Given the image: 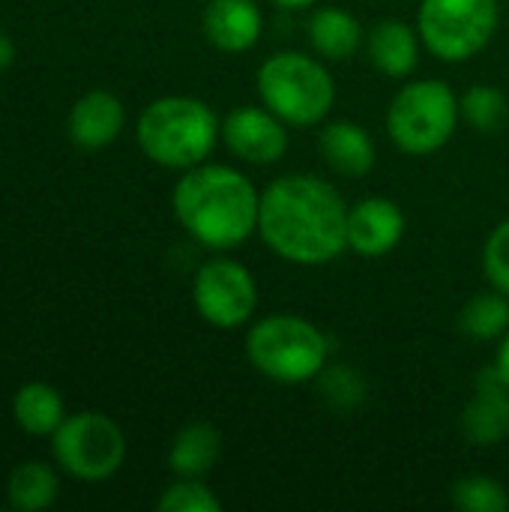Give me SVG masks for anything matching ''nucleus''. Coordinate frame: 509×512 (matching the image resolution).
<instances>
[{
  "instance_id": "f257e3e1",
  "label": "nucleus",
  "mask_w": 509,
  "mask_h": 512,
  "mask_svg": "<svg viewBox=\"0 0 509 512\" xmlns=\"http://www.w3.org/2000/svg\"><path fill=\"white\" fill-rule=\"evenodd\" d=\"M258 237L294 267H324L348 252V201L315 174H282L261 189Z\"/></svg>"
},
{
  "instance_id": "f03ea898",
  "label": "nucleus",
  "mask_w": 509,
  "mask_h": 512,
  "mask_svg": "<svg viewBox=\"0 0 509 512\" xmlns=\"http://www.w3.org/2000/svg\"><path fill=\"white\" fill-rule=\"evenodd\" d=\"M171 210L180 228L210 252H234L258 234L261 189L225 162H201L180 171L171 192Z\"/></svg>"
},
{
  "instance_id": "7ed1b4c3",
  "label": "nucleus",
  "mask_w": 509,
  "mask_h": 512,
  "mask_svg": "<svg viewBox=\"0 0 509 512\" xmlns=\"http://www.w3.org/2000/svg\"><path fill=\"white\" fill-rule=\"evenodd\" d=\"M135 141L141 153L171 171H189L222 144L219 114L198 96H159L138 114Z\"/></svg>"
},
{
  "instance_id": "20e7f679",
  "label": "nucleus",
  "mask_w": 509,
  "mask_h": 512,
  "mask_svg": "<svg viewBox=\"0 0 509 512\" xmlns=\"http://www.w3.org/2000/svg\"><path fill=\"white\" fill-rule=\"evenodd\" d=\"M246 357L252 369L285 387H300L318 381L330 363L327 333L294 312H273L249 324L246 330Z\"/></svg>"
},
{
  "instance_id": "39448f33",
  "label": "nucleus",
  "mask_w": 509,
  "mask_h": 512,
  "mask_svg": "<svg viewBox=\"0 0 509 512\" xmlns=\"http://www.w3.org/2000/svg\"><path fill=\"white\" fill-rule=\"evenodd\" d=\"M258 102L291 129L321 126L336 105V78L327 60L306 51H276L255 72Z\"/></svg>"
},
{
  "instance_id": "423d86ee",
  "label": "nucleus",
  "mask_w": 509,
  "mask_h": 512,
  "mask_svg": "<svg viewBox=\"0 0 509 512\" xmlns=\"http://www.w3.org/2000/svg\"><path fill=\"white\" fill-rule=\"evenodd\" d=\"M462 120L459 96L447 81H405L387 105V135L408 156H432L450 144Z\"/></svg>"
},
{
  "instance_id": "0eeeda50",
  "label": "nucleus",
  "mask_w": 509,
  "mask_h": 512,
  "mask_svg": "<svg viewBox=\"0 0 509 512\" xmlns=\"http://www.w3.org/2000/svg\"><path fill=\"white\" fill-rule=\"evenodd\" d=\"M501 21L498 0H420L417 30L423 48L444 63L477 57Z\"/></svg>"
},
{
  "instance_id": "6e6552de",
  "label": "nucleus",
  "mask_w": 509,
  "mask_h": 512,
  "mask_svg": "<svg viewBox=\"0 0 509 512\" xmlns=\"http://www.w3.org/2000/svg\"><path fill=\"white\" fill-rule=\"evenodd\" d=\"M126 432L102 411H78L51 435L54 462L81 483L111 480L126 462Z\"/></svg>"
},
{
  "instance_id": "1a4fd4ad",
  "label": "nucleus",
  "mask_w": 509,
  "mask_h": 512,
  "mask_svg": "<svg viewBox=\"0 0 509 512\" xmlns=\"http://www.w3.org/2000/svg\"><path fill=\"white\" fill-rule=\"evenodd\" d=\"M192 306L216 330H243L258 312V282L243 261L216 252L192 279Z\"/></svg>"
},
{
  "instance_id": "9d476101",
  "label": "nucleus",
  "mask_w": 509,
  "mask_h": 512,
  "mask_svg": "<svg viewBox=\"0 0 509 512\" xmlns=\"http://www.w3.org/2000/svg\"><path fill=\"white\" fill-rule=\"evenodd\" d=\"M288 123L267 105H237L222 117V144L243 165H276L285 159L291 135Z\"/></svg>"
},
{
  "instance_id": "9b49d317",
  "label": "nucleus",
  "mask_w": 509,
  "mask_h": 512,
  "mask_svg": "<svg viewBox=\"0 0 509 512\" xmlns=\"http://www.w3.org/2000/svg\"><path fill=\"white\" fill-rule=\"evenodd\" d=\"M405 210L387 195H366L348 204V252L360 258H387L405 240Z\"/></svg>"
},
{
  "instance_id": "f8f14e48",
  "label": "nucleus",
  "mask_w": 509,
  "mask_h": 512,
  "mask_svg": "<svg viewBox=\"0 0 509 512\" xmlns=\"http://www.w3.org/2000/svg\"><path fill=\"white\" fill-rule=\"evenodd\" d=\"M204 39L222 54H246L264 33L258 0H207L201 12Z\"/></svg>"
},
{
  "instance_id": "ddd939ff",
  "label": "nucleus",
  "mask_w": 509,
  "mask_h": 512,
  "mask_svg": "<svg viewBox=\"0 0 509 512\" xmlns=\"http://www.w3.org/2000/svg\"><path fill=\"white\" fill-rule=\"evenodd\" d=\"M462 435L474 447H498L509 438V387L492 366L477 375V390L462 414Z\"/></svg>"
},
{
  "instance_id": "4468645a",
  "label": "nucleus",
  "mask_w": 509,
  "mask_h": 512,
  "mask_svg": "<svg viewBox=\"0 0 509 512\" xmlns=\"http://www.w3.org/2000/svg\"><path fill=\"white\" fill-rule=\"evenodd\" d=\"M324 165L348 180L366 177L378 162V147L369 129L357 120H324L318 135Z\"/></svg>"
},
{
  "instance_id": "2eb2a0df",
  "label": "nucleus",
  "mask_w": 509,
  "mask_h": 512,
  "mask_svg": "<svg viewBox=\"0 0 509 512\" xmlns=\"http://www.w3.org/2000/svg\"><path fill=\"white\" fill-rule=\"evenodd\" d=\"M123 126H126V108L108 90H90V93L78 96L75 105L69 108V120H66L69 138L81 150H102V147L114 144L120 138Z\"/></svg>"
},
{
  "instance_id": "dca6fc26",
  "label": "nucleus",
  "mask_w": 509,
  "mask_h": 512,
  "mask_svg": "<svg viewBox=\"0 0 509 512\" xmlns=\"http://www.w3.org/2000/svg\"><path fill=\"white\" fill-rule=\"evenodd\" d=\"M420 30L417 24L411 27L408 21L399 18H384L372 30H366V57L372 69L384 78L405 81L414 75L420 63Z\"/></svg>"
},
{
  "instance_id": "f3484780",
  "label": "nucleus",
  "mask_w": 509,
  "mask_h": 512,
  "mask_svg": "<svg viewBox=\"0 0 509 512\" xmlns=\"http://www.w3.org/2000/svg\"><path fill=\"white\" fill-rule=\"evenodd\" d=\"M306 39L312 54L327 63H345L366 48V30L360 18L339 6H318L306 18Z\"/></svg>"
},
{
  "instance_id": "a211bd4d",
  "label": "nucleus",
  "mask_w": 509,
  "mask_h": 512,
  "mask_svg": "<svg viewBox=\"0 0 509 512\" xmlns=\"http://www.w3.org/2000/svg\"><path fill=\"white\" fill-rule=\"evenodd\" d=\"M222 447H225V438H222L219 426H213L207 420H195L174 435L171 450H168V468L174 477L204 480L219 465Z\"/></svg>"
},
{
  "instance_id": "6ab92c4d",
  "label": "nucleus",
  "mask_w": 509,
  "mask_h": 512,
  "mask_svg": "<svg viewBox=\"0 0 509 512\" xmlns=\"http://www.w3.org/2000/svg\"><path fill=\"white\" fill-rule=\"evenodd\" d=\"M12 417L21 426V432L33 438H51L66 420V405L57 387L45 381H30L12 399Z\"/></svg>"
},
{
  "instance_id": "aec40b11",
  "label": "nucleus",
  "mask_w": 509,
  "mask_h": 512,
  "mask_svg": "<svg viewBox=\"0 0 509 512\" xmlns=\"http://www.w3.org/2000/svg\"><path fill=\"white\" fill-rule=\"evenodd\" d=\"M60 498V477L45 462H21L6 477V504L18 512L54 507Z\"/></svg>"
},
{
  "instance_id": "412c9836",
  "label": "nucleus",
  "mask_w": 509,
  "mask_h": 512,
  "mask_svg": "<svg viewBox=\"0 0 509 512\" xmlns=\"http://www.w3.org/2000/svg\"><path fill=\"white\" fill-rule=\"evenodd\" d=\"M459 330L474 342H501L509 330V297L489 285L477 291L459 312Z\"/></svg>"
},
{
  "instance_id": "4be33fe9",
  "label": "nucleus",
  "mask_w": 509,
  "mask_h": 512,
  "mask_svg": "<svg viewBox=\"0 0 509 512\" xmlns=\"http://www.w3.org/2000/svg\"><path fill=\"white\" fill-rule=\"evenodd\" d=\"M459 111H462V120H465L474 132L492 135V132H498V129L507 123L509 99L501 87L474 84V87H468V90L459 96Z\"/></svg>"
},
{
  "instance_id": "5701e85b",
  "label": "nucleus",
  "mask_w": 509,
  "mask_h": 512,
  "mask_svg": "<svg viewBox=\"0 0 509 512\" xmlns=\"http://www.w3.org/2000/svg\"><path fill=\"white\" fill-rule=\"evenodd\" d=\"M450 504L462 512H507V486L489 474H468L450 486Z\"/></svg>"
},
{
  "instance_id": "b1692460",
  "label": "nucleus",
  "mask_w": 509,
  "mask_h": 512,
  "mask_svg": "<svg viewBox=\"0 0 509 512\" xmlns=\"http://www.w3.org/2000/svg\"><path fill=\"white\" fill-rule=\"evenodd\" d=\"M159 512H222V501L213 495V489L204 480L195 477H177V483H171L159 501Z\"/></svg>"
},
{
  "instance_id": "393cba45",
  "label": "nucleus",
  "mask_w": 509,
  "mask_h": 512,
  "mask_svg": "<svg viewBox=\"0 0 509 512\" xmlns=\"http://www.w3.org/2000/svg\"><path fill=\"white\" fill-rule=\"evenodd\" d=\"M318 384H321V396L339 411H348L366 399V381L351 366H327L318 375Z\"/></svg>"
},
{
  "instance_id": "a878e982",
  "label": "nucleus",
  "mask_w": 509,
  "mask_h": 512,
  "mask_svg": "<svg viewBox=\"0 0 509 512\" xmlns=\"http://www.w3.org/2000/svg\"><path fill=\"white\" fill-rule=\"evenodd\" d=\"M483 273L492 288L509 297V219L498 222L483 246Z\"/></svg>"
},
{
  "instance_id": "bb28decb",
  "label": "nucleus",
  "mask_w": 509,
  "mask_h": 512,
  "mask_svg": "<svg viewBox=\"0 0 509 512\" xmlns=\"http://www.w3.org/2000/svg\"><path fill=\"white\" fill-rule=\"evenodd\" d=\"M492 369L498 372V378H501V381L509 387V330H507V336L498 342V351H495V363H492Z\"/></svg>"
},
{
  "instance_id": "cd10ccee",
  "label": "nucleus",
  "mask_w": 509,
  "mask_h": 512,
  "mask_svg": "<svg viewBox=\"0 0 509 512\" xmlns=\"http://www.w3.org/2000/svg\"><path fill=\"white\" fill-rule=\"evenodd\" d=\"M15 63V42L0 30V72Z\"/></svg>"
},
{
  "instance_id": "c85d7f7f",
  "label": "nucleus",
  "mask_w": 509,
  "mask_h": 512,
  "mask_svg": "<svg viewBox=\"0 0 509 512\" xmlns=\"http://www.w3.org/2000/svg\"><path fill=\"white\" fill-rule=\"evenodd\" d=\"M273 6H279V9H309V6H315L318 0H270Z\"/></svg>"
},
{
  "instance_id": "c756f323",
  "label": "nucleus",
  "mask_w": 509,
  "mask_h": 512,
  "mask_svg": "<svg viewBox=\"0 0 509 512\" xmlns=\"http://www.w3.org/2000/svg\"><path fill=\"white\" fill-rule=\"evenodd\" d=\"M204 3H207V0H204Z\"/></svg>"
}]
</instances>
